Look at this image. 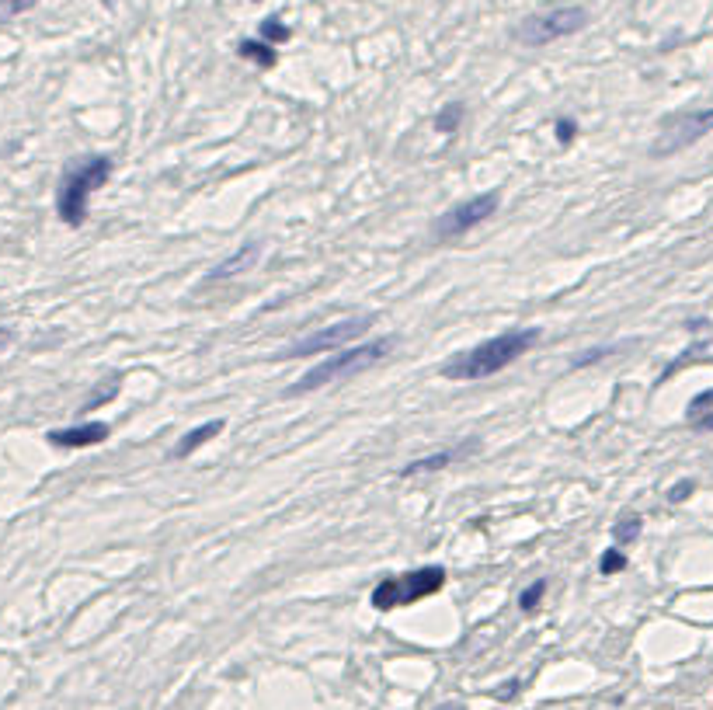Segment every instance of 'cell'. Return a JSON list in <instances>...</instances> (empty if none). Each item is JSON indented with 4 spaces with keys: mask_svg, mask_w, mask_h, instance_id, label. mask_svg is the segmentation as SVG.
I'll list each match as a JSON object with an SVG mask.
<instances>
[{
    "mask_svg": "<svg viewBox=\"0 0 713 710\" xmlns=\"http://www.w3.org/2000/svg\"><path fill=\"white\" fill-rule=\"evenodd\" d=\"M539 328H512V331H502L487 342L474 345L470 352H459L452 355L450 363H442V376L446 380H456V383H474V380H487L495 373L508 369L515 359H522L532 345L539 342Z\"/></svg>",
    "mask_w": 713,
    "mask_h": 710,
    "instance_id": "1",
    "label": "cell"
},
{
    "mask_svg": "<svg viewBox=\"0 0 713 710\" xmlns=\"http://www.w3.org/2000/svg\"><path fill=\"white\" fill-rule=\"evenodd\" d=\"M397 338H376V342H362L355 345V348H338L334 355H327V359H320L317 366H310L296 383H292L286 397H299V394H314L320 387H327V383H342V380H352V376H359V373H366L372 369L376 363H383L390 352H394Z\"/></svg>",
    "mask_w": 713,
    "mask_h": 710,
    "instance_id": "2",
    "label": "cell"
},
{
    "mask_svg": "<svg viewBox=\"0 0 713 710\" xmlns=\"http://www.w3.org/2000/svg\"><path fill=\"white\" fill-rule=\"evenodd\" d=\"M115 164L105 154H91V157H80L77 164H70L59 178V188H56V212L67 227H80L87 220V202L94 195V188L111 178Z\"/></svg>",
    "mask_w": 713,
    "mask_h": 710,
    "instance_id": "3",
    "label": "cell"
},
{
    "mask_svg": "<svg viewBox=\"0 0 713 710\" xmlns=\"http://www.w3.org/2000/svg\"><path fill=\"white\" fill-rule=\"evenodd\" d=\"M446 585V568L439 564H424V568H414V571H404V575H387L372 589L370 603L372 609H400V606L422 603L428 596L442 592Z\"/></svg>",
    "mask_w": 713,
    "mask_h": 710,
    "instance_id": "4",
    "label": "cell"
},
{
    "mask_svg": "<svg viewBox=\"0 0 713 710\" xmlns=\"http://www.w3.org/2000/svg\"><path fill=\"white\" fill-rule=\"evenodd\" d=\"M588 25V11L571 4V7H554V11H536V14H526L519 25L512 28V39L526 49H539V46H550L557 39H567L575 31H582Z\"/></svg>",
    "mask_w": 713,
    "mask_h": 710,
    "instance_id": "5",
    "label": "cell"
},
{
    "mask_svg": "<svg viewBox=\"0 0 713 710\" xmlns=\"http://www.w3.org/2000/svg\"><path fill=\"white\" fill-rule=\"evenodd\" d=\"M707 132H713V108H696V112H679V115H668L661 122L658 139L651 143V157L664 160L672 154H682L686 147L700 143Z\"/></svg>",
    "mask_w": 713,
    "mask_h": 710,
    "instance_id": "6",
    "label": "cell"
},
{
    "mask_svg": "<svg viewBox=\"0 0 713 710\" xmlns=\"http://www.w3.org/2000/svg\"><path fill=\"white\" fill-rule=\"evenodd\" d=\"M502 206V195L498 192H480L474 199H467V202H456L452 210H446L435 223H432V237L435 240H459V237H467L474 227L480 223H487L495 212Z\"/></svg>",
    "mask_w": 713,
    "mask_h": 710,
    "instance_id": "7",
    "label": "cell"
},
{
    "mask_svg": "<svg viewBox=\"0 0 713 710\" xmlns=\"http://www.w3.org/2000/svg\"><path fill=\"white\" fill-rule=\"evenodd\" d=\"M372 328V317L370 314H359V317H344L338 324H331V328H320L314 335H307V338H299L296 345H290L279 359H303V355H327V352H334V348H344L348 342H355V338H362L366 331Z\"/></svg>",
    "mask_w": 713,
    "mask_h": 710,
    "instance_id": "8",
    "label": "cell"
},
{
    "mask_svg": "<svg viewBox=\"0 0 713 710\" xmlns=\"http://www.w3.org/2000/svg\"><path fill=\"white\" fill-rule=\"evenodd\" d=\"M108 436H111V428L105 421H84V425H70V428H53L46 439L56 449H87L105 443Z\"/></svg>",
    "mask_w": 713,
    "mask_h": 710,
    "instance_id": "9",
    "label": "cell"
},
{
    "mask_svg": "<svg viewBox=\"0 0 713 710\" xmlns=\"http://www.w3.org/2000/svg\"><path fill=\"white\" fill-rule=\"evenodd\" d=\"M480 443H459V446L452 449H439V453H428V456H418V460H411V463H404L397 477H414V473H428V471H442V467H450L456 460H467L470 453H477Z\"/></svg>",
    "mask_w": 713,
    "mask_h": 710,
    "instance_id": "10",
    "label": "cell"
},
{
    "mask_svg": "<svg viewBox=\"0 0 713 710\" xmlns=\"http://www.w3.org/2000/svg\"><path fill=\"white\" fill-rule=\"evenodd\" d=\"M258 255H262V247H258V244H247V247H240V251H234L227 262L212 265L209 275H206V283H223V279H234L237 272H247L251 265L258 262Z\"/></svg>",
    "mask_w": 713,
    "mask_h": 710,
    "instance_id": "11",
    "label": "cell"
},
{
    "mask_svg": "<svg viewBox=\"0 0 713 710\" xmlns=\"http://www.w3.org/2000/svg\"><path fill=\"white\" fill-rule=\"evenodd\" d=\"M223 432V418L216 421H206V425H199V428H192V432H185L182 439H178V446L171 449V460H185V456H192L195 449H202L209 439H216Z\"/></svg>",
    "mask_w": 713,
    "mask_h": 710,
    "instance_id": "12",
    "label": "cell"
},
{
    "mask_svg": "<svg viewBox=\"0 0 713 710\" xmlns=\"http://www.w3.org/2000/svg\"><path fill=\"white\" fill-rule=\"evenodd\" d=\"M237 53H240V59H251V63H254V67H262V70H272V67L279 63L275 46H268V42H262V39H240Z\"/></svg>",
    "mask_w": 713,
    "mask_h": 710,
    "instance_id": "13",
    "label": "cell"
},
{
    "mask_svg": "<svg viewBox=\"0 0 713 710\" xmlns=\"http://www.w3.org/2000/svg\"><path fill=\"white\" fill-rule=\"evenodd\" d=\"M463 115H467V108H463V102H450V105L442 108L439 115H435V130L446 132V136H452V132L459 130V122H463Z\"/></svg>",
    "mask_w": 713,
    "mask_h": 710,
    "instance_id": "14",
    "label": "cell"
},
{
    "mask_svg": "<svg viewBox=\"0 0 713 710\" xmlns=\"http://www.w3.org/2000/svg\"><path fill=\"white\" fill-rule=\"evenodd\" d=\"M640 529H644L640 516H619L616 526H612V536H616V544H634L637 536H640Z\"/></svg>",
    "mask_w": 713,
    "mask_h": 710,
    "instance_id": "15",
    "label": "cell"
},
{
    "mask_svg": "<svg viewBox=\"0 0 713 710\" xmlns=\"http://www.w3.org/2000/svg\"><path fill=\"white\" fill-rule=\"evenodd\" d=\"M292 39V28L282 25L279 18H264L262 22V42H268V46H282V42H290Z\"/></svg>",
    "mask_w": 713,
    "mask_h": 710,
    "instance_id": "16",
    "label": "cell"
},
{
    "mask_svg": "<svg viewBox=\"0 0 713 710\" xmlns=\"http://www.w3.org/2000/svg\"><path fill=\"white\" fill-rule=\"evenodd\" d=\"M39 4H42V0H0V25L22 18V14H28V11L39 7Z\"/></svg>",
    "mask_w": 713,
    "mask_h": 710,
    "instance_id": "17",
    "label": "cell"
},
{
    "mask_svg": "<svg viewBox=\"0 0 713 710\" xmlns=\"http://www.w3.org/2000/svg\"><path fill=\"white\" fill-rule=\"evenodd\" d=\"M543 596H547V579H536L529 589H522V596H519V609H522V613H536V606H539Z\"/></svg>",
    "mask_w": 713,
    "mask_h": 710,
    "instance_id": "18",
    "label": "cell"
},
{
    "mask_svg": "<svg viewBox=\"0 0 713 710\" xmlns=\"http://www.w3.org/2000/svg\"><path fill=\"white\" fill-rule=\"evenodd\" d=\"M119 380H122V376H108V387H98L94 394L87 397V400H84V411H94L98 404H108L111 397L119 394Z\"/></svg>",
    "mask_w": 713,
    "mask_h": 710,
    "instance_id": "19",
    "label": "cell"
},
{
    "mask_svg": "<svg viewBox=\"0 0 713 710\" xmlns=\"http://www.w3.org/2000/svg\"><path fill=\"white\" fill-rule=\"evenodd\" d=\"M623 568H627V553L616 551V547H609V551L599 557V571H602L606 579H609V575H619Z\"/></svg>",
    "mask_w": 713,
    "mask_h": 710,
    "instance_id": "20",
    "label": "cell"
},
{
    "mask_svg": "<svg viewBox=\"0 0 713 710\" xmlns=\"http://www.w3.org/2000/svg\"><path fill=\"white\" fill-rule=\"evenodd\" d=\"M554 130H557V143L560 147H571L575 143V136H578V122L575 119H567V115H560L554 122Z\"/></svg>",
    "mask_w": 713,
    "mask_h": 710,
    "instance_id": "21",
    "label": "cell"
},
{
    "mask_svg": "<svg viewBox=\"0 0 713 710\" xmlns=\"http://www.w3.org/2000/svg\"><path fill=\"white\" fill-rule=\"evenodd\" d=\"M710 408H713V391L692 397V404H689V421L696 418V415H703V411H710Z\"/></svg>",
    "mask_w": 713,
    "mask_h": 710,
    "instance_id": "22",
    "label": "cell"
},
{
    "mask_svg": "<svg viewBox=\"0 0 713 710\" xmlns=\"http://www.w3.org/2000/svg\"><path fill=\"white\" fill-rule=\"evenodd\" d=\"M692 491H696V481H679V484L668 491V501H672V505H679V501H686Z\"/></svg>",
    "mask_w": 713,
    "mask_h": 710,
    "instance_id": "23",
    "label": "cell"
},
{
    "mask_svg": "<svg viewBox=\"0 0 713 710\" xmlns=\"http://www.w3.org/2000/svg\"><path fill=\"white\" fill-rule=\"evenodd\" d=\"M609 352H612V348H592V352H584L582 359H575V363H571V369H582V366H588V363H599V359H602V355H609Z\"/></svg>",
    "mask_w": 713,
    "mask_h": 710,
    "instance_id": "24",
    "label": "cell"
},
{
    "mask_svg": "<svg viewBox=\"0 0 713 710\" xmlns=\"http://www.w3.org/2000/svg\"><path fill=\"white\" fill-rule=\"evenodd\" d=\"M692 428H700V432H713V408L710 411H703V415H696V418H692Z\"/></svg>",
    "mask_w": 713,
    "mask_h": 710,
    "instance_id": "25",
    "label": "cell"
},
{
    "mask_svg": "<svg viewBox=\"0 0 713 710\" xmlns=\"http://www.w3.org/2000/svg\"><path fill=\"white\" fill-rule=\"evenodd\" d=\"M14 342V331H7V328H0V352L7 348V345Z\"/></svg>",
    "mask_w": 713,
    "mask_h": 710,
    "instance_id": "26",
    "label": "cell"
},
{
    "mask_svg": "<svg viewBox=\"0 0 713 710\" xmlns=\"http://www.w3.org/2000/svg\"><path fill=\"white\" fill-rule=\"evenodd\" d=\"M515 689H519V683H504V686H502V693H498V697H502V700H508V697H512V693H515Z\"/></svg>",
    "mask_w": 713,
    "mask_h": 710,
    "instance_id": "27",
    "label": "cell"
},
{
    "mask_svg": "<svg viewBox=\"0 0 713 710\" xmlns=\"http://www.w3.org/2000/svg\"><path fill=\"white\" fill-rule=\"evenodd\" d=\"M439 710H463V707H459V704H442Z\"/></svg>",
    "mask_w": 713,
    "mask_h": 710,
    "instance_id": "28",
    "label": "cell"
},
{
    "mask_svg": "<svg viewBox=\"0 0 713 710\" xmlns=\"http://www.w3.org/2000/svg\"><path fill=\"white\" fill-rule=\"evenodd\" d=\"M254 4H258V0H254Z\"/></svg>",
    "mask_w": 713,
    "mask_h": 710,
    "instance_id": "29",
    "label": "cell"
}]
</instances>
